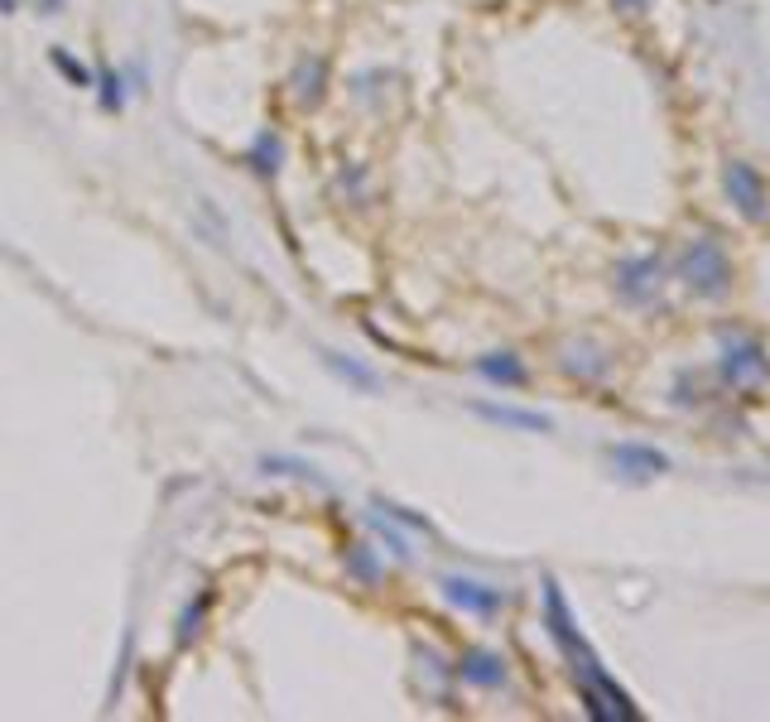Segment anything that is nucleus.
<instances>
[{"label":"nucleus","mask_w":770,"mask_h":722,"mask_svg":"<svg viewBox=\"0 0 770 722\" xmlns=\"http://www.w3.org/2000/svg\"><path fill=\"white\" fill-rule=\"evenodd\" d=\"M544 622H550V636L558 640L564 660L574 665V679H578L582 698H588V713L592 718H636V708H631V698H626V689L602 670V660L592 655V646L582 640L574 612H568V602H564V592H558L554 578L544 583Z\"/></svg>","instance_id":"nucleus-1"},{"label":"nucleus","mask_w":770,"mask_h":722,"mask_svg":"<svg viewBox=\"0 0 770 722\" xmlns=\"http://www.w3.org/2000/svg\"><path fill=\"white\" fill-rule=\"evenodd\" d=\"M679 279L698 299H722L732 289V261L713 237H694L679 255Z\"/></svg>","instance_id":"nucleus-2"},{"label":"nucleus","mask_w":770,"mask_h":722,"mask_svg":"<svg viewBox=\"0 0 770 722\" xmlns=\"http://www.w3.org/2000/svg\"><path fill=\"white\" fill-rule=\"evenodd\" d=\"M722 189H727L732 207H737L746 222H766L770 217V189L746 159H727V165H722Z\"/></svg>","instance_id":"nucleus-3"},{"label":"nucleus","mask_w":770,"mask_h":722,"mask_svg":"<svg viewBox=\"0 0 770 722\" xmlns=\"http://www.w3.org/2000/svg\"><path fill=\"white\" fill-rule=\"evenodd\" d=\"M438 592H443V602H453V607L468 612V616H482V622H492V616H501V607H506V592L482 583V578H468V574H443Z\"/></svg>","instance_id":"nucleus-4"},{"label":"nucleus","mask_w":770,"mask_h":722,"mask_svg":"<svg viewBox=\"0 0 770 722\" xmlns=\"http://www.w3.org/2000/svg\"><path fill=\"white\" fill-rule=\"evenodd\" d=\"M722 376L732 381V386H756V381L770 376V361L761 352V342L756 337H722Z\"/></svg>","instance_id":"nucleus-5"},{"label":"nucleus","mask_w":770,"mask_h":722,"mask_svg":"<svg viewBox=\"0 0 770 722\" xmlns=\"http://www.w3.org/2000/svg\"><path fill=\"white\" fill-rule=\"evenodd\" d=\"M606 462H612L616 477H626V482H655L660 472H670V458L646 444H612L606 448Z\"/></svg>","instance_id":"nucleus-6"},{"label":"nucleus","mask_w":770,"mask_h":722,"mask_svg":"<svg viewBox=\"0 0 770 722\" xmlns=\"http://www.w3.org/2000/svg\"><path fill=\"white\" fill-rule=\"evenodd\" d=\"M655 289H660V261L655 255H636V261H626L622 270H616V294L631 299V304L655 299Z\"/></svg>","instance_id":"nucleus-7"},{"label":"nucleus","mask_w":770,"mask_h":722,"mask_svg":"<svg viewBox=\"0 0 770 722\" xmlns=\"http://www.w3.org/2000/svg\"><path fill=\"white\" fill-rule=\"evenodd\" d=\"M472 414L486 419V424H501V429H525V434H550V429H554L550 414L516 410V405H492V400H472Z\"/></svg>","instance_id":"nucleus-8"},{"label":"nucleus","mask_w":770,"mask_h":722,"mask_svg":"<svg viewBox=\"0 0 770 722\" xmlns=\"http://www.w3.org/2000/svg\"><path fill=\"white\" fill-rule=\"evenodd\" d=\"M458 674L477 689H501L506 684V660L492 655V650H468V655L458 660Z\"/></svg>","instance_id":"nucleus-9"},{"label":"nucleus","mask_w":770,"mask_h":722,"mask_svg":"<svg viewBox=\"0 0 770 722\" xmlns=\"http://www.w3.org/2000/svg\"><path fill=\"white\" fill-rule=\"evenodd\" d=\"M477 376L482 381H492V386H506V390H516L530 381V371H525V361L516 352H486V357H477Z\"/></svg>","instance_id":"nucleus-10"},{"label":"nucleus","mask_w":770,"mask_h":722,"mask_svg":"<svg viewBox=\"0 0 770 722\" xmlns=\"http://www.w3.org/2000/svg\"><path fill=\"white\" fill-rule=\"evenodd\" d=\"M323 366L333 371V376H342L347 386H357V390H381V376L371 366H361L357 357H347V352H323Z\"/></svg>","instance_id":"nucleus-11"},{"label":"nucleus","mask_w":770,"mask_h":722,"mask_svg":"<svg viewBox=\"0 0 770 722\" xmlns=\"http://www.w3.org/2000/svg\"><path fill=\"white\" fill-rule=\"evenodd\" d=\"M279 165H285V145H279L275 131H261V135H255V145H251V169H261L265 179H275Z\"/></svg>","instance_id":"nucleus-12"},{"label":"nucleus","mask_w":770,"mask_h":722,"mask_svg":"<svg viewBox=\"0 0 770 722\" xmlns=\"http://www.w3.org/2000/svg\"><path fill=\"white\" fill-rule=\"evenodd\" d=\"M347 568H352L357 583H366V588L381 583V558L371 554L366 544H347Z\"/></svg>","instance_id":"nucleus-13"},{"label":"nucleus","mask_w":770,"mask_h":722,"mask_svg":"<svg viewBox=\"0 0 770 722\" xmlns=\"http://www.w3.org/2000/svg\"><path fill=\"white\" fill-rule=\"evenodd\" d=\"M97 101H101V111H121L125 107V83H121V73H116V68H101Z\"/></svg>","instance_id":"nucleus-14"},{"label":"nucleus","mask_w":770,"mask_h":722,"mask_svg":"<svg viewBox=\"0 0 770 722\" xmlns=\"http://www.w3.org/2000/svg\"><path fill=\"white\" fill-rule=\"evenodd\" d=\"M49 63L58 68V73H68V83H73V87H92V73L68 49H49Z\"/></svg>","instance_id":"nucleus-15"},{"label":"nucleus","mask_w":770,"mask_h":722,"mask_svg":"<svg viewBox=\"0 0 770 722\" xmlns=\"http://www.w3.org/2000/svg\"><path fill=\"white\" fill-rule=\"evenodd\" d=\"M371 530H376L381 540L390 544V554H395V558H410V544H405V534L395 530V526H390V520H385V516H371Z\"/></svg>","instance_id":"nucleus-16"},{"label":"nucleus","mask_w":770,"mask_h":722,"mask_svg":"<svg viewBox=\"0 0 770 722\" xmlns=\"http://www.w3.org/2000/svg\"><path fill=\"white\" fill-rule=\"evenodd\" d=\"M265 472H275V477H313L309 462H289V458H265Z\"/></svg>","instance_id":"nucleus-17"},{"label":"nucleus","mask_w":770,"mask_h":722,"mask_svg":"<svg viewBox=\"0 0 770 722\" xmlns=\"http://www.w3.org/2000/svg\"><path fill=\"white\" fill-rule=\"evenodd\" d=\"M203 612H207V598H197L189 612H183V640H193L197 636V622H203Z\"/></svg>","instance_id":"nucleus-18"},{"label":"nucleus","mask_w":770,"mask_h":722,"mask_svg":"<svg viewBox=\"0 0 770 722\" xmlns=\"http://www.w3.org/2000/svg\"><path fill=\"white\" fill-rule=\"evenodd\" d=\"M0 15H15V0H0Z\"/></svg>","instance_id":"nucleus-19"},{"label":"nucleus","mask_w":770,"mask_h":722,"mask_svg":"<svg viewBox=\"0 0 770 722\" xmlns=\"http://www.w3.org/2000/svg\"><path fill=\"white\" fill-rule=\"evenodd\" d=\"M44 15H58V0H44Z\"/></svg>","instance_id":"nucleus-20"}]
</instances>
